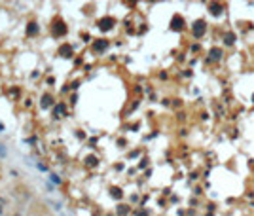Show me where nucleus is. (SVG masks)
Returning a JSON list of instances; mask_svg holds the SVG:
<instances>
[{
	"mask_svg": "<svg viewBox=\"0 0 254 216\" xmlns=\"http://www.w3.org/2000/svg\"><path fill=\"white\" fill-rule=\"evenodd\" d=\"M118 144H120V148H123V146H125V138H120Z\"/></svg>",
	"mask_w": 254,
	"mask_h": 216,
	"instance_id": "34",
	"label": "nucleus"
},
{
	"mask_svg": "<svg viewBox=\"0 0 254 216\" xmlns=\"http://www.w3.org/2000/svg\"><path fill=\"white\" fill-rule=\"evenodd\" d=\"M55 104H57V102H55L53 93H50V91H47V93L42 95V99H40V108H42V110H51Z\"/></svg>",
	"mask_w": 254,
	"mask_h": 216,
	"instance_id": "8",
	"label": "nucleus"
},
{
	"mask_svg": "<svg viewBox=\"0 0 254 216\" xmlns=\"http://www.w3.org/2000/svg\"><path fill=\"white\" fill-rule=\"evenodd\" d=\"M222 40H224V46H233L235 40H237V36H235V32H224Z\"/></svg>",
	"mask_w": 254,
	"mask_h": 216,
	"instance_id": "15",
	"label": "nucleus"
},
{
	"mask_svg": "<svg viewBox=\"0 0 254 216\" xmlns=\"http://www.w3.org/2000/svg\"><path fill=\"white\" fill-rule=\"evenodd\" d=\"M169 29L173 30V32H182L184 29H186V21H184V17L180 13H175L171 17V25H169Z\"/></svg>",
	"mask_w": 254,
	"mask_h": 216,
	"instance_id": "5",
	"label": "nucleus"
},
{
	"mask_svg": "<svg viewBox=\"0 0 254 216\" xmlns=\"http://www.w3.org/2000/svg\"><path fill=\"white\" fill-rule=\"evenodd\" d=\"M76 137H78V138H82V140H86V138H87V135L83 133L82 129H78V131H76Z\"/></svg>",
	"mask_w": 254,
	"mask_h": 216,
	"instance_id": "23",
	"label": "nucleus"
},
{
	"mask_svg": "<svg viewBox=\"0 0 254 216\" xmlns=\"http://www.w3.org/2000/svg\"><path fill=\"white\" fill-rule=\"evenodd\" d=\"M51 205H53V209H55V210H61V203L53 201V203H51Z\"/></svg>",
	"mask_w": 254,
	"mask_h": 216,
	"instance_id": "30",
	"label": "nucleus"
},
{
	"mask_svg": "<svg viewBox=\"0 0 254 216\" xmlns=\"http://www.w3.org/2000/svg\"><path fill=\"white\" fill-rule=\"evenodd\" d=\"M80 38H82V42H93V38H91V34L87 32V30L80 32Z\"/></svg>",
	"mask_w": 254,
	"mask_h": 216,
	"instance_id": "17",
	"label": "nucleus"
},
{
	"mask_svg": "<svg viewBox=\"0 0 254 216\" xmlns=\"http://www.w3.org/2000/svg\"><path fill=\"white\" fill-rule=\"evenodd\" d=\"M135 216H150V212H148L144 207H139V209L135 210Z\"/></svg>",
	"mask_w": 254,
	"mask_h": 216,
	"instance_id": "18",
	"label": "nucleus"
},
{
	"mask_svg": "<svg viewBox=\"0 0 254 216\" xmlns=\"http://www.w3.org/2000/svg\"><path fill=\"white\" fill-rule=\"evenodd\" d=\"M51 114H53V118H55V119L67 118V116H68V106H67V102H64V101H59L57 104L51 108Z\"/></svg>",
	"mask_w": 254,
	"mask_h": 216,
	"instance_id": "7",
	"label": "nucleus"
},
{
	"mask_svg": "<svg viewBox=\"0 0 254 216\" xmlns=\"http://www.w3.org/2000/svg\"><path fill=\"white\" fill-rule=\"evenodd\" d=\"M146 30H148V27H146V25H142V27H140V29H139V34H142V32H146Z\"/></svg>",
	"mask_w": 254,
	"mask_h": 216,
	"instance_id": "31",
	"label": "nucleus"
},
{
	"mask_svg": "<svg viewBox=\"0 0 254 216\" xmlns=\"http://www.w3.org/2000/svg\"><path fill=\"white\" fill-rule=\"evenodd\" d=\"M116 17H112V15H103V17L97 19V29L100 30V32H108V30H112L116 27Z\"/></svg>",
	"mask_w": 254,
	"mask_h": 216,
	"instance_id": "3",
	"label": "nucleus"
},
{
	"mask_svg": "<svg viewBox=\"0 0 254 216\" xmlns=\"http://www.w3.org/2000/svg\"><path fill=\"white\" fill-rule=\"evenodd\" d=\"M30 106H32V99L30 97L23 99V108H30Z\"/></svg>",
	"mask_w": 254,
	"mask_h": 216,
	"instance_id": "21",
	"label": "nucleus"
},
{
	"mask_svg": "<svg viewBox=\"0 0 254 216\" xmlns=\"http://www.w3.org/2000/svg\"><path fill=\"white\" fill-rule=\"evenodd\" d=\"M129 212H131V205L118 203V207H116V216H129Z\"/></svg>",
	"mask_w": 254,
	"mask_h": 216,
	"instance_id": "14",
	"label": "nucleus"
},
{
	"mask_svg": "<svg viewBox=\"0 0 254 216\" xmlns=\"http://www.w3.org/2000/svg\"><path fill=\"white\" fill-rule=\"evenodd\" d=\"M57 55L59 57H63V59H74V46H72L70 42H64L59 46V49H57Z\"/></svg>",
	"mask_w": 254,
	"mask_h": 216,
	"instance_id": "6",
	"label": "nucleus"
},
{
	"mask_svg": "<svg viewBox=\"0 0 254 216\" xmlns=\"http://www.w3.org/2000/svg\"><path fill=\"white\" fill-rule=\"evenodd\" d=\"M137 167H139L140 171L146 169V167H148V157H140V161H139V165H137Z\"/></svg>",
	"mask_w": 254,
	"mask_h": 216,
	"instance_id": "19",
	"label": "nucleus"
},
{
	"mask_svg": "<svg viewBox=\"0 0 254 216\" xmlns=\"http://www.w3.org/2000/svg\"><path fill=\"white\" fill-rule=\"evenodd\" d=\"M50 182H53L55 186H61V184H63V180L59 178V174H55V173H50Z\"/></svg>",
	"mask_w": 254,
	"mask_h": 216,
	"instance_id": "16",
	"label": "nucleus"
},
{
	"mask_svg": "<svg viewBox=\"0 0 254 216\" xmlns=\"http://www.w3.org/2000/svg\"><path fill=\"white\" fill-rule=\"evenodd\" d=\"M38 34H40V25H38V21L30 19V21L27 23V27H25V36H27V38H34V36H38Z\"/></svg>",
	"mask_w": 254,
	"mask_h": 216,
	"instance_id": "9",
	"label": "nucleus"
},
{
	"mask_svg": "<svg viewBox=\"0 0 254 216\" xmlns=\"http://www.w3.org/2000/svg\"><path fill=\"white\" fill-rule=\"evenodd\" d=\"M46 83H47V85H55V78H53V76H51V78H47Z\"/></svg>",
	"mask_w": 254,
	"mask_h": 216,
	"instance_id": "29",
	"label": "nucleus"
},
{
	"mask_svg": "<svg viewBox=\"0 0 254 216\" xmlns=\"http://www.w3.org/2000/svg\"><path fill=\"white\" fill-rule=\"evenodd\" d=\"M8 155V150L4 148V144H0V157H6Z\"/></svg>",
	"mask_w": 254,
	"mask_h": 216,
	"instance_id": "25",
	"label": "nucleus"
},
{
	"mask_svg": "<svg viewBox=\"0 0 254 216\" xmlns=\"http://www.w3.org/2000/svg\"><path fill=\"white\" fill-rule=\"evenodd\" d=\"M2 210H4V209H0V214H2Z\"/></svg>",
	"mask_w": 254,
	"mask_h": 216,
	"instance_id": "40",
	"label": "nucleus"
},
{
	"mask_svg": "<svg viewBox=\"0 0 254 216\" xmlns=\"http://www.w3.org/2000/svg\"><path fill=\"white\" fill-rule=\"evenodd\" d=\"M97 142H99V138H95V137L89 138V144H91V146H93V144H97Z\"/></svg>",
	"mask_w": 254,
	"mask_h": 216,
	"instance_id": "35",
	"label": "nucleus"
},
{
	"mask_svg": "<svg viewBox=\"0 0 254 216\" xmlns=\"http://www.w3.org/2000/svg\"><path fill=\"white\" fill-rule=\"evenodd\" d=\"M133 89H135V93H142V87H140V85H135Z\"/></svg>",
	"mask_w": 254,
	"mask_h": 216,
	"instance_id": "33",
	"label": "nucleus"
},
{
	"mask_svg": "<svg viewBox=\"0 0 254 216\" xmlns=\"http://www.w3.org/2000/svg\"><path fill=\"white\" fill-rule=\"evenodd\" d=\"M99 163H100V159H99L97 154H89V155L83 157V167H86V169H97Z\"/></svg>",
	"mask_w": 254,
	"mask_h": 216,
	"instance_id": "10",
	"label": "nucleus"
},
{
	"mask_svg": "<svg viewBox=\"0 0 254 216\" xmlns=\"http://www.w3.org/2000/svg\"><path fill=\"white\" fill-rule=\"evenodd\" d=\"M78 102V93H72L70 95V104H76Z\"/></svg>",
	"mask_w": 254,
	"mask_h": 216,
	"instance_id": "26",
	"label": "nucleus"
},
{
	"mask_svg": "<svg viewBox=\"0 0 254 216\" xmlns=\"http://www.w3.org/2000/svg\"><path fill=\"white\" fill-rule=\"evenodd\" d=\"M207 10L211 15H214V17H220V15L224 13V4L220 2H209L207 4Z\"/></svg>",
	"mask_w": 254,
	"mask_h": 216,
	"instance_id": "12",
	"label": "nucleus"
},
{
	"mask_svg": "<svg viewBox=\"0 0 254 216\" xmlns=\"http://www.w3.org/2000/svg\"><path fill=\"white\" fill-rule=\"evenodd\" d=\"M159 78L161 80H167V72H159Z\"/></svg>",
	"mask_w": 254,
	"mask_h": 216,
	"instance_id": "36",
	"label": "nucleus"
},
{
	"mask_svg": "<svg viewBox=\"0 0 254 216\" xmlns=\"http://www.w3.org/2000/svg\"><path fill=\"white\" fill-rule=\"evenodd\" d=\"M2 131H6V125H4V123L0 121V133H2Z\"/></svg>",
	"mask_w": 254,
	"mask_h": 216,
	"instance_id": "37",
	"label": "nucleus"
},
{
	"mask_svg": "<svg viewBox=\"0 0 254 216\" xmlns=\"http://www.w3.org/2000/svg\"><path fill=\"white\" fill-rule=\"evenodd\" d=\"M50 32H51L53 38H63V36L68 34V25L59 13L50 21Z\"/></svg>",
	"mask_w": 254,
	"mask_h": 216,
	"instance_id": "1",
	"label": "nucleus"
},
{
	"mask_svg": "<svg viewBox=\"0 0 254 216\" xmlns=\"http://www.w3.org/2000/svg\"><path fill=\"white\" fill-rule=\"evenodd\" d=\"M36 167H38L40 171H44V173L47 171V165H44V163H40V161H36Z\"/></svg>",
	"mask_w": 254,
	"mask_h": 216,
	"instance_id": "27",
	"label": "nucleus"
},
{
	"mask_svg": "<svg viewBox=\"0 0 254 216\" xmlns=\"http://www.w3.org/2000/svg\"><path fill=\"white\" fill-rule=\"evenodd\" d=\"M27 142H29V144H36V142H38V135H32V137H29V138H27Z\"/></svg>",
	"mask_w": 254,
	"mask_h": 216,
	"instance_id": "24",
	"label": "nucleus"
},
{
	"mask_svg": "<svg viewBox=\"0 0 254 216\" xmlns=\"http://www.w3.org/2000/svg\"><path fill=\"white\" fill-rule=\"evenodd\" d=\"M4 207H6V199L0 197V209H4Z\"/></svg>",
	"mask_w": 254,
	"mask_h": 216,
	"instance_id": "32",
	"label": "nucleus"
},
{
	"mask_svg": "<svg viewBox=\"0 0 254 216\" xmlns=\"http://www.w3.org/2000/svg\"><path fill=\"white\" fill-rule=\"evenodd\" d=\"M80 85H82V82H80V80H76V82H72V83H70V89H72V91H78V89H80Z\"/></svg>",
	"mask_w": 254,
	"mask_h": 216,
	"instance_id": "20",
	"label": "nucleus"
},
{
	"mask_svg": "<svg viewBox=\"0 0 254 216\" xmlns=\"http://www.w3.org/2000/svg\"><path fill=\"white\" fill-rule=\"evenodd\" d=\"M108 47H110V40L108 38H93V42H91V49H93L97 55L104 53Z\"/></svg>",
	"mask_w": 254,
	"mask_h": 216,
	"instance_id": "4",
	"label": "nucleus"
},
{
	"mask_svg": "<svg viewBox=\"0 0 254 216\" xmlns=\"http://www.w3.org/2000/svg\"><path fill=\"white\" fill-rule=\"evenodd\" d=\"M139 104H140V101L139 99H135V101H133V104L129 106V112H133V110H137V108H139Z\"/></svg>",
	"mask_w": 254,
	"mask_h": 216,
	"instance_id": "22",
	"label": "nucleus"
},
{
	"mask_svg": "<svg viewBox=\"0 0 254 216\" xmlns=\"http://www.w3.org/2000/svg\"><path fill=\"white\" fill-rule=\"evenodd\" d=\"M252 102H254V93H252Z\"/></svg>",
	"mask_w": 254,
	"mask_h": 216,
	"instance_id": "39",
	"label": "nucleus"
},
{
	"mask_svg": "<svg viewBox=\"0 0 254 216\" xmlns=\"http://www.w3.org/2000/svg\"><path fill=\"white\" fill-rule=\"evenodd\" d=\"M222 57H224L222 47H211V49H209L207 63H216V61H222Z\"/></svg>",
	"mask_w": 254,
	"mask_h": 216,
	"instance_id": "11",
	"label": "nucleus"
},
{
	"mask_svg": "<svg viewBox=\"0 0 254 216\" xmlns=\"http://www.w3.org/2000/svg\"><path fill=\"white\" fill-rule=\"evenodd\" d=\"M106 216H116V214H112V212H108V214H106Z\"/></svg>",
	"mask_w": 254,
	"mask_h": 216,
	"instance_id": "38",
	"label": "nucleus"
},
{
	"mask_svg": "<svg viewBox=\"0 0 254 216\" xmlns=\"http://www.w3.org/2000/svg\"><path fill=\"white\" fill-rule=\"evenodd\" d=\"M190 32L195 40H201L205 34H207V21H203V19H197V21L192 23L190 27Z\"/></svg>",
	"mask_w": 254,
	"mask_h": 216,
	"instance_id": "2",
	"label": "nucleus"
},
{
	"mask_svg": "<svg viewBox=\"0 0 254 216\" xmlns=\"http://www.w3.org/2000/svg\"><path fill=\"white\" fill-rule=\"evenodd\" d=\"M82 63H83V57H80V55H78V57H74V65L76 66H80Z\"/></svg>",
	"mask_w": 254,
	"mask_h": 216,
	"instance_id": "28",
	"label": "nucleus"
},
{
	"mask_svg": "<svg viewBox=\"0 0 254 216\" xmlns=\"http://www.w3.org/2000/svg\"><path fill=\"white\" fill-rule=\"evenodd\" d=\"M108 193H110V197L116 199V201H122V199H123V190L120 186H110Z\"/></svg>",
	"mask_w": 254,
	"mask_h": 216,
	"instance_id": "13",
	"label": "nucleus"
}]
</instances>
